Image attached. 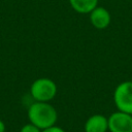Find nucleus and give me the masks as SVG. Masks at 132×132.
<instances>
[{
	"label": "nucleus",
	"instance_id": "1",
	"mask_svg": "<svg viewBox=\"0 0 132 132\" xmlns=\"http://www.w3.org/2000/svg\"><path fill=\"white\" fill-rule=\"evenodd\" d=\"M29 122L43 130L56 125L58 120V111L50 102H33L28 108Z\"/></svg>",
	"mask_w": 132,
	"mask_h": 132
},
{
	"label": "nucleus",
	"instance_id": "2",
	"mask_svg": "<svg viewBox=\"0 0 132 132\" xmlns=\"http://www.w3.org/2000/svg\"><path fill=\"white\" fill-rule=\"evenodd\" d=\"M58 92L56 82L47 77H40L35 79L30 87V94L35 101L50 102L55 98Z\"/></svg>",
	"mask_w": 132,
	"mask_h": 132
},
{
	"label": "nucleus",
	"instance_id": "3",
	"mask_svg": "<svg viewBox=\"0 0 132 132\" xmlns=\"http://www.w3.org/2000/svg\"><path fill=\"white\" fill-rule=\"evenodd\" d=\"M113 102L118 110L132 114V80H125L116 87Z\"/></svg>",
	"mask_w": 132,
	"mask_h": 132
},
{
	"label": "nucleus",
	"instance_id": "4",
	"mask_svg": "<svg viewBox=\"0 0 132 132\" xmlns=\"http://www.w3.org/2000/svg\"><path fill=\"white\" fill-rule=\"evenodd\" d=\"M107 119L109 132H132V114L118 110Z\"/></svg>",
	"mask_w": 132,
	"mask_h": 132
},
{
	"label": "nucleus",
	"instance_id": "5",
	"mask_svg": "<svg viewBox=\"0 0 132 132\" xmlns=\"http://www.w3.org/2000/svg\"><path fill=\"white\" fill-rule=\"evenodd\" d=\"M89 15H90V22L92 26L99 30H103L107 28L111 21L109 11L105 7L99 6V5L96 8H94L89 13Z\"/></svg>",
	"mask_w": 132,
	"mask_h": 132
},
{
	"label": "nucleus",
	"instance_id": "6",
	"mask_svg": "<svg viewBox=\"0 0 132 132\" xmlns=\"http://www.w3.org/2000/svg\"><path fill=\"white\" fill-rule=\"evenodd\" d=\"M108 119L100 113H96L88 118L85 123V132H107Z\"/></svg>",
	"mask_w": 132,
	"mask_h": 132
},
{
	"label": "nucleus",
	"instance_id": "7",
	"mask_svg": "<svg viewBox=\"0 0 132 132\" xmlns=\"http://www.w3.org/2000/svg\"><path fill=\"white\" fill-rule=\"evenodd\" d=\"M71 8L82 14H89L98 6V0H69Z\"/></svg>",
	"mask_w": 132,
	"mask_h": 132
},
{
	"label": "nucleus",
	"instance_id": "8",
	"mask_svg": "<svg viewBox=\"0 0 132 132\" xmlns=\"http://www.w3.org/2000/svg\"><path fill=\"white\" fill-rule=\"evenodd\" d=\"M20 132H41V129H39L32 123H28L21 128Z\"/></svg>",
	"mask_w": 132,
	"mask_h": 132
},
{
	"label": "nucleus",
	"instance_id": "9",
	"mask_svg": "<svg viewBox=\"0 0 132 132\" xmlns=\"http://www.w3.org/2000/svg\"><path fill=\"white\" fill-rule=\"evenodd\" d=\"M41 132H66L63 128L59 127V126H52V127H48V128H45L43 130H41Z\"/></svg>",
	"mask_w": 132,
	"mask_h": 132
},
{
	"label": "nucleus",
	"instance_id": "10",
	"mask_svg": "<svg viewBox=\"0 0 132 132\" xmlns=\"http://www.w3.org/2000/svg\"><path fill=\"white\" fill-rule=\"evenodd\" d=\"M0 132H5V124L2 120H0Z\"/></svg>",
	"mask_w": 132,
	"mask_h": 132
}]
</instances>
